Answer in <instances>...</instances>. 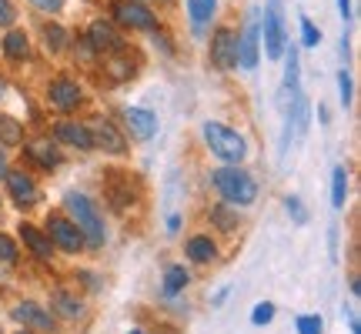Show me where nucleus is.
Masks as SVG:
<instances>
[{"label": "nucleus", "instance_id": "f257e3e1", "mask_svg": "<svg viewBox=\"0 0 361 334\" xmlns=\"http://www.w3.org/2000/svg\"><path fill=\"white\" fill-rule=\"evenodd\" d=\"M64 207H67V218L74 221V224H78V231L84 234L87 247H104V241H107V228H104L101 207L94 204L87 194H80V191L67 194Z\"/></svg>", "mask_w": 361, "mask_h": 334}, {"label": "nucleus", "instance_id": "f03ea898", "mask_svg": "<svg viewBox=\"0 0 361 334\" xmlns=\"http://www.w3.org/2000/svg\"><path fill=\"white\" fill-rule=\"evenodd\" d=\"M211 184H214V191L234 207H247L255 204V197H258V180L247 174L241 164H228V167H218L214 174H211Z\"/></svg>", "mask_w": 361, "mask_h": 334}, {"label": "nucleus", "instance_id": "7ed1b4c3", "mask_svg": "<svg viewBox=\"0 0 361 334\" xmlns=\"http://www.w3.org/2000/svg\"><path fill=\"white\" fill-rule=\"evenodd\" d=\"M201 134H204V144L211 147V154L221 157L224 164H241V161L247 157L245 134H238V130L228 128V124H221V120H207L204 128H201Z\"/></svg>", "mask_w": 361, "mask_h": 334}, {"label": "nucleus", "instance_id": "20e7f679", "mask_svg": "<svg viewBox=\"0 0 361 334\" xmlns=\"http://www.w3.org/2000/svg\"><path fill=\"white\" fill-rule=\"evenodd\" d=\"M137 194H141V180H137V174H130V171H107V180H104V201H107L111 211L124 214L128 207H134Z\"/></svg>", "mask_w": 361, "mask_h": 334}, {"label": "nucleus", "instance_id": "39448f33", "mask_svg": "<svg viewBox=\"0 0 361 334\" xmlns=\"http://www.w3.org/2000/svg\"><path fill=\"white\" fill-rule=\"evenodd\" d=\"M44 231H47V237H51V245L61 247L64 254H80V251L87 247L84 234L78 231V224L67 218L64 211H51L47 221H44Z\"/></svg>", "mask_w": 361, "mask_h": 334}, {"label": "nucleus", "instance_id": "423d86ee", "mask_svg": "<svg viewBox=\"0 0 361 334\" xmlns=\"http://www.w3.org/2000/svg\"><path fill=\"white\" fill-rule=\"evenodd\" d=\"M111 24L124 27V30H157V13L141 0H114Z\"/></svg>", "mask_w": 361, "mask_h": 334}, {"label": "nucleus", "instance_id": "0eeeda50", "mask_svg": "<svg viewBox=\"0 0 361 334\" xmlns=\"http://www.w3.org/2000/svg\"><path fill=\"white\" fill-rule=\"evenodd\" d=\"M261 27H264V54H268V61H281L284 47H288L281 0H268V4H264V24Z\"/></svg>", "mask_w": 361, "mask_h": 334}, {"label": "nucleus", "instance_id": "6e6552de", "mask_svg": "<svg viewBox=\"0 0 361 334\" xmlns=\"http://www.w3.org/2000/svg\"><path fill=\"white\" fill-rule=\"evenodd\" d=\"M207 61L214 70L228 74L238 67V30L234 27H218L211 34V47H207Z\"/></svg>", "mask_w": 361, "mask_h": 334}, {"label": "nucleus", "instance_id": "1a4fd4ad", "mask_svg": "<svg viewBox=\"0 0 361 334\" xmlns=\"http://www.w3.org/2000/svg\"><path fill=\"white\" fill-rule=\"evenodd\" d=\"M47 104H51L57 114H74L80 104H84V90L74 78L67 74H57V78L47 84Z\"/></svg>", "mask_w": 361, "mask_h": 334}, {"label": "nucleus", "instance_id": "9d476101", "mask_svg": "<svg viewBox=\"0 0 361 334\" xmlns=\"http://www.w3.org/2000/svg\"><path fill=\"white\" fill-rule=\"evenodd\" d=\"M87 130H90V144H94V151H104V154H128V137L121 134L117 124H111L107 117H94L87 120Z\"/></svg>", "mask_w": 361, "mask_h": 334}, {"label": "nucleus", "instance_id": "9b49d317", "mask_svg": "<svg viewBox=\"0 0 361 334\" xmlns=\"http://www.w3.org/2000/svg\"><path fill=\"white\" fill-rule=\"evenodd\" d=\"M24 157L30 164H37L40 171H57L64 164V154H61V144L54 141L51 134H40L34 141L24 144Z\"/></svg>", "mask_w": 361, "mask_h": 334}, {"label": "nucleus", "instance_id": "f8f14e48", "mask_svg": "<svg viewBox=\"0 0 361 334\" xmlns=\"http://www.w3.org/2000/svg\"><path fill=\"white\" fill-rule=\"evenodd\" d=\"M11 318H13L17 324H24L27 331L57 334V318H54L51 311H44L40 304H34V301H20V304H13Z\"/></svg>", "mask_w": 361, "mask_h": 334}, {"label": "nucleus", "instance_id": "ddd939ff", "mask_svg": "<svg viewBox=\"0 0 361 334\" xmlns=\"http://www.w3.org/2000/svg\"><path fill=\"white\" fill-rule=\"evenodd\" d=\"M261 57V20L258 13H251L245 24V34H238V67L241 70H255Z\"/></svg>", "mask_w": 361, "mask_h": 334}, {"label": "nucleus", "instance_id": "4468645a", "mask_svg": "<svg viewBox=\"0 0 361 334\" xmlns=\"http://www.w3.org/2000/svg\"><path fill=\"white\" fill-rule=\"evenodd\" d=\"M87 44L94 47V51H97V57H104V54L121 51V47H124V40H121V34H117V27L111 24V20H104V17L90 20V27H87Z\"/></svg>", "mask_w": 361, "mask_h": 334}, {"label": "nucleus", "instance_id": "2eb2a0df", "mask_svg": "<svg viewBox=\"0 0 361 334\" xmlns=\"http://www.w3.org/2000/svg\"><path fill=\"white\" fill-rule=\"evenodd\" d=\"M7 191H11L13 197V204L17 207H34L40 201V187H37V180L30 178L27 171H7Z\"/></svg>", "mask_w": 361, "mask_h": 334}, {"label": "nucleus", "instance_id": "dca6fc26", "mask_svg": "<svg viewBox=\"0 0 361 334\" xmlns=\"http://www.w3.org/2000/svg\"><path fill=\"white\" fill-rule=\"evenodd\" d=\"M121 117H124V130H128L134 141H151V137L157 134L154 111H144V107H124Z\"/></svg>", "mask_w": 361, "mask_h": 334}, {"label": "nucleus", "instance_id": "f3484780", "mask_svg": "<svg viewBox=\"0 0 361 334\" xmlns=\"http://www.w3.org/2000/svg\"><path fill=\"white\" fill-rule=\"evenodd\" d=\"M54 141L67 144V147H78V151H94L87 124H80V120H67V117L54 124Z\"/></svg>", "mask_w": 361, "mask_h": 334}, {"label": "nucleus", "instance_id": "a211bd4d", "mask_svg": "<svg viewBox=\"0 0 361 334\" xmlns=\"http://www.w3.org/2000/svg\"><path fill=\"white\" fill-rule=\"evenodd\" d=\"M51 311H54V318H61V321H80V318L87 314V304H84L74 291L57 287L51 295Z\"/></svg>", "mask_w": 361, "mask_h": 334}, {"label": "nucleus", "instance_id": "6ab92c4d", "mask_svg": "<svg viewBox=\"0 0 361 334\" xmlns=\"http://www.w3.org/2000/svg\"><path fill=\"white\" fill-rule=\"evenodd\" d=\"M17 234H20V241H24L27 251L37 257V261L51 264L54 245H51V237H47V231H44V228H34V224H20V228H17Z\"/></svg>", "mask_w": 361, "mask_h": 334}, {"label": "nucleus", "instance_id": "aec40b11", "mask_svg": "<svg viewBox=\"0 0 361 334\" xmlns=\"http://www.w3.org/2000/svg\"><path fill=\"white\" fill-rule=\"evenodd\" d=\"M4 57L7 61H13V64H24V61H30V37H27L20 27H7V34H4Z\"/></svg>", "mask_w": 361, "mask_h": 334}, {"label": "nucleus", "instance_id": "412c9836", "mask_svg": "<svg viewBox=\"0 0 361 334\" xmlns=\"http://www.w3.org/2000/svg\"><path fill=\"white\" fill-rule=\"evenodd\" d=\"M184 254L194 264H214L218 261V245L211 241V234H194L184 241Z\"/></svg>", "mask_w": 361, "mask_h": 334}, {"label": "nucleus", "instance_id": "4be33fe9", "mask_svg": "<svg viewBox=\"0 0 361 334\" xmlns=\"http://www.w3.org/2000/svg\"><path fill=\"white\" fill-rule=\"evenodd\" d=\"M134 61H130V54L121 47V51H111V54H104V74H111V80H130L134 78Z\"/></svg>", "mask_w": 361, "mask_h": 334}, {"label": "nucleus", "instance_id": "5701e85b", "mask_svg": "<svg viewBox=\"0 0 361 334\" xmlns=\"http://www.w3.org/2000/svg\"><path fill=\"white\" fill-rule=\"evenodd\" d=\"M218 0H188V20H191V34H204L207 24L214 20Z\"/></svg>", "mask_w": 361, "mask_h": 334}, {"label": "nucleus", "instance_id": "b1692460", "mask_svg": "<svg viewBox=\"0 0 361 334\" xmlns=\"http://www.w3.org/2000/svg\"><path fill=\"white\" fill-rule=\"evenodd\" d=\"M211 224L218 228V234H234L241 228V214H238V207L228 204V201H221V204H211Z\"/></svg>", "mask_w": 361, "mask_h": 334}, {"label": "nucleus", "instance_id": "393cba45", "mask_svg": "<svg viewBox=\"0 0 361 334\" xmlns=\"http://www.w3.org/2000/svg\"><path fill=\"white\" fill-rule=\"evenodd\" d=\"M288 128H295L298 137H305L311 128V104L301 90L295 94V104H291V111H288Z\"/></svg>", "mask_w": 361, "mask_h": 334}, {"label": "nucleus", "instance_id": "a878e982", "mask_svg": "<svg viewBox=\"0 0 361 334\" xmlns=\"http://www.w3.org/2000/svg\"><path fill=\"white\" fill-rule=\"evenodd\" d=\"M40 37H44V47H47L51 54H61V51L71 47V34H67L61 24H54V20L40 27Z\"/></svg>", "mask_w": 361, "mask_h": 334}, {"label": "nucleus", "instance_id": "bb28decb", "mask_svg": "<svg viewBox=\"0 0 361 334\" xmlns=\"http://www.w3.org/2000/svg\"><path fill=\"white\" fill-rule=\"evenodd\" d=\"M0 144L4 147H17L24 144V124L11 114H0Z\"/></svg>", "mask_w": 361, "mask_h": 334}, {"label": "nucleus", "instance_id": "cd10ccee", "mask_svg": "<svg viewBox=\"0 0 361 334\" xmlns=\"http://www.w3.org/2000/svg\"><path fill=\"white\" fill-rule=\"evenodd\" d=\"M188 284H191V274L184 271V264H171V268L164 271V295L168 297H178Z\"/></svg>", "mask_w": 361, "mask_h": 334}, {"label": "nucleus", "instance_id": "c85d7f7f", "mask_svg": "<svg viewBox=\"0 0 361 334\" xmlns=\"http://www.w3.org/2000/svg\"><path fill=\"white\" fill-rule=\"evenodd\" d=\"M345 201H348V171L335 167V174H331V204H335V211H341Z\"/></svg>", "mask_w": 361, "mask_h": 334}, {"label": "nucleus", "instance_id": "c756f323", "mask_svg": "<svg viewBox=\"0 0 361 334\" xmlns=\"http://www.w3.org/2000/svg\"><path fill=\"white\" fill-rule=\"evenodd\" d=\"M284 57V90H291V97H295L298 94V70H301V67H298V47L295 44H291V51H284L281 54Z\"/></svg>", "mask_w": 361, "mask_h": 334}, {"label": "nucleus", "instance_id": "7c9ffc66", "mask_svg": "<svg viewBox=\"0 0 361 334\" xmlns=\"http://www.w3.org/2000/svg\"><path fill=\"white\" fill-rule=\"evenodd\" d=\"M301 44L305 47H318L322 44V30L311 24V17H301Z\"/></svg>", "mask_w": 361, "mask_h": 334}, {"label": "nucleus", "instance_id": "2f4dec72", "mask_svg": "<svg viewBox=\"0 0 361 334\" xmlns=\"http://www.w3.org/2000/svg\"><path fill=\"white\" fill-rule=\"evenodd\" d=\"M0 261H4V264H17V261H20V251H17V245H13V241L4 231H0Z\"/></svg>", "mask_w": 361, "mask_h": 334}, {"label": "nucleus", "instance_id": "473e14b6", "mask_svg": "<svg viewBox=\"0 0 361 334\" xmlns=\"http://www.w3.org/2000/svg\"><path fill=\"white\" fill-rule=\"evenodd\" d=\"M274 321V304L271 301H261V304H255V311H251V324H271Z\"/></svg>", "mask_w": 361, "mask_h": 334}, {"label": "nucleus", "instance_id": "72a5a7b5", "mask_svg": "<svg viewBox=\"0 0 361 334\" xmlns=\"http://www.w3.org/2000/svg\"><path fill=\"white\" fill-rule=\"evenodd\" d=\"M298 334H322V318L318 314H301L298 318Z\"/></svg>", "mask_w": 361, "mask_h": 334}, {"label": "nucleus", "instance_id": "f704fd0d", "mask_svg": "<svg viewBox=\"0 0 361 334\" xmlns=\"http://www.w3.org/2000/svg\"><path fill=\"white\" fill-rule=\"evenodd\" d=\"M338 90H341V104L348 107L351 97H355V87H351V74H348V70H341V74H338Z\"/></svg>", "mask_w": 361, "mask_h": 334}, {"label": "nucleus", "instance_id": "c9c22d12", "mask_svg": "<svg viewBox=\"0 0 361 334\" xmlns=\"http://www.w3.org/2000/svg\"><path fill=\"white\" fill-rule=\"evenodd\" d=\"M13 20H17V7H13V0H0V27L7 30V27H13Z\"/></svg>", "mask_w": 361, "mask_h": 334}, {"label": "nucleus", "instance_id": "e433bc0d", "mask_svg": "<svg viewBox=\"0 0 361 334\" xmlns=\"http://www.w3.org/2000/svg\"><path fill=\"white\" fill-rule=\"evenodd\" d=\"M30 7L40 13H61L64 11V0H30Z\"/></svg>", "mask_w": 361, "mask_h": 334}, {"label": "nucleus", "instance_id": "4c0bfd02", "mask_svg": "<svg viewBox=\"0 0 361 334\" xmlns=\"http://www.w3.org/2000/svg\"><path fill=\"white\" fill-rule=\"evenodd\" d=\"M284 204H288V214H291V218H295L298 224H305V221H308V214H305V207H301V197H288Z\"/></svg>", "mask_w": 361, "mask_h": 334}, {"label": "nucleus", "instance_id": "58836bf2", "mask_svg": "<svg viewBox=\"0 0 361 334\" xmlns=\"http://www.w3.org/2000/svg\"><path fill=\"white\" fill-rule=\"evenodd\" d=\"M348 314V324H351V334H361V324H358V314L355 311H345Z\"/></svg>", "mask_w": 361, "mask_h": 334}, {"label": "nucleus", "instance_id": "ea45409f", "mask_svg": "<svg viewBox=\"0 0 361 334\" xmlns=\"http://www.w3.org/2000/svg\"><path fill=\"white\" fill-rule=\"evenodd\" d=\"M338 11H341L345 20H351V0H338Z\"/></svg>", "mask_w": 361, "mask_h": 334}, {"label": "nucleus", "instance_id": "a19ab883", "mask_svg": "<svg viewBox=\"0 0 361 334\" xmlns=\"http://www.w3.org/2000/svg\"><path fill=\"white\" fill-rule=\"evenodd\" d=\"M7 171H11V164H7V154H4V151H0V180L7 178Z\"/></svg>", "mask_w": 361, "mask_h": 334}, {"label": "nucleus", "instance_id": "79ce46f5", "mask_svg": "<svg viewBox=\"0 0 361 334\" xmlns=\"http://www.w3.org/2000/svg\"><path fill=\"white\" fill-rule=\"evenodd\" d=\"M178 228H180V218H178V214H171V218H168V231L178 234Z\"/></svg>", "mask_w": 361, "mask_h": 334}, {"label": "nucleus", "instance_id": "37998d69", "mask_svg": "<svg viewBox=\"0 0 361 334\" xmlns=\"http://www.w3.org/2000/svg\"><path fill=\"white\" fill-rule=\"evenodd\" d=\"M351 295H355V297L361 295V281H358V274H351Z\"/></svg>", "mask_w": 361, "mask_h": 334}, {"label": "nucleus", "instance_id": "c03bdc74", "mask_svg": "<svg viewBox=\"0 0 361 334\" xmlns=\"http://www.w3.org/2000/svg\"><path fill=\"white\" fill-rule=\"evenodd\" d=\"M4 90H7V80H4V74H0V97H4Z\"/></svg>", "mask_w": 361, "mask_h": 334}, {"label": "nucleus", "instance_id": "a18cd8bd", "mask_svg": "<svg viewBox=\"0 0 361 334\" xmlns=\"http://www.w3.org/2000/svg\"><path fill=\"white\" fill-rule=\"evenodd\" d=\"M13 334H37V331H27V328H20V331H13Z\"/></svg>", "mask_w": 361, "mask_h": 334}, {"label": "nucleus", "instance_id": "49530a36", "mask_svg": "<svg viewBox=\"0 0 361 334\" xmlns=\"http://www.w3.org/2000/svg\"><path fill=\"white\" fill-rule=\"evenodd\" d=\"M157 4H174V0H157Z\"/></svg>", "mask_w": 361, "mask_h": 334}, {"label": "nucleus", "instance_id": "de8ad7c7", "mask_svg": "<svg viewBox=\"0 0 361 334\" xmlns=\"http://www.w3.org/2000/svg\"><path fill=\"white\" fill-rule=\"evenodd\" d=\"M130 334H144V331H130Z\"/></svg>", "mask_w": 361, "mask_h": 334}, {"label": "nucleus", "instance_id": "09e8293b", "mask_svg": "<svg viewBox=\"0 0 361 334\" xmlns=\"http://www.w3.org/2000/svg\"><path fill=\"white\" fill-rule=\"evenodd\" d=\"M141 4H144V0H141Z\"/></svg>", "mask_w": 361, "mask_h": 334}]
</instances>
